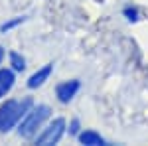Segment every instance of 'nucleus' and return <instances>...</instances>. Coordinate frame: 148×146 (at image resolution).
<instances>
[{"label": "nucleus", "mask_w": 148, "mask_h": 146, "mask_svg": "<svg viewBox=\"0 0 148 146\" xmlns=\"http://www.w3.org/2000/svg\"><path fill=\"white\" fill-rule=\"evenodd\" d=\"M47 119H49V107L47 105L30 107L28 112L22 117V121L18 123V134L22 136V138H28V140L36 138Z\"/></svg>", "instance_id": "1"}, {"label": "nucleus", "mask_w": 148, "mask_h": 146, "mask_svg": "<svg viewBox=\"0 0 148 146\" xmlns=\"http://www.w3.org/2000/svg\"><path fill=\"white\" fill-rule=\"evenodd\" d=\"M30 107H32L30 99H24V101L12 99V101L0 105V132H8L10 128H14L22 121V117L28 112Z\"/></svg>", "instance_id": "2"}, {"label": "nucleus", "mask_w": 148, "mask_h": 146, "mask_svg": "<svg viewBox=\"0 0 148 146\" xmlns=\"http://www.w3.org/2000/svg\"><path fill=\"white\" fill-rule=\"evenodd\" d=\"M63 132H65V121L63 119H53L46 128H42V132L36 136L34 140H36V144H40V146H51L61 140Z\"/></svg>", "instance_id": "3"}, {"label": "nucleus", "mask_w": 148, "mask_h": 146, "mask_svg": "<svg viewBox=\"0 0 148 146\" xmlns=\"http://www.w3.org/2000/svg\"><path fill=\"white\" fill-rule=\"evenodd\" d=\"M79 87H81V83L77 81V79H71V81L59 83L57 89H56V95H57V99H59V103H69L75 95H77Z\"/></svg>", "instance_id": "4"}, {"label": "nucleus", "mask_w": 148, "mask_h": 146, "mask_svg": "<svg viewBox=\"0 0 148 146\" xmlns=\"http://www.w3.org/2000/svg\"><path fill=\"white\" fill-rule=\"evenodd\" d=\"M14 81H16V75L12 69H0V99L10 93V89L14 87Z\"/></svg>", "instance_id": "5"}, {"label": "nucleus", "mask_w": 148, "mask_h": 146, "mask_svg": "<svg viewBox=\"0 0 148 146\" xmlns=\"http://www.w3.org/2000/svg\"><path fill=\"white\" fill-rule=\"evenodd\" d=\"M49 75H51V65H44L42 69H38L34 75L28 79V87H30V89H38V87H42L47 79H49Z\"/></svg>", "instance_id": "6"}, {"label": "nucleus", "mask_w": 148, "mask_h": 146, "mask_svg": "<svg viewBox=\"0 0 148 146\" xmlns=\"http://www.w3.org/2000/svg\"><path fill=\"white\" fill-rule=\"evenodd\" d=\"M79 140L83 142V144H87V146H101V144H105V138H103L101 134H97L95 130H85V132H81Z\"/></svg>", "instance_id": "7"}, {"label": "nucleus", "mask_w": 148, "mask_h": 146, "mask_svg": "<svg viewBox=\"0 0 148 146\" xmlns=\"http://www.w3.org/2000/svg\"><path fill=\"white\" fill-rule=\"evenodd\" d=\"M10 63H12V69H14V71H22V69L26 67V59H24L20 53H16V51L10 53Z\"/></svg>", "instance_id": "8"}, {"label": "nucleus", "mask_w": 148, "mask_h": 146, "mask_svg": "<svg viewBox=\"0 0 148 146\" xmlns=\"http://www.w3.org/2000/svg\"><path fill=\"white\" fill-rule=\"evenodd\" d=\"M22 22V18H18V20H14V22H8V24H4L2 26V32H6V30H10L12 26H16V24H20Z\"/></svg>", "instance_id": "9"}, {"label": "nucleus", "mask_w": 148, "mask_h": 146, "mask_svg": "<svg viewBox=\"0 0 148 146\" xmlns=\"http://www.w3.org/2000/svg\"><path fill=\"white\" fill-rule=\"evenodd\" d=\"M2 59H4V47H0V65H2Z\"/></svg>", "instance_id": "10"}]
</instances>
